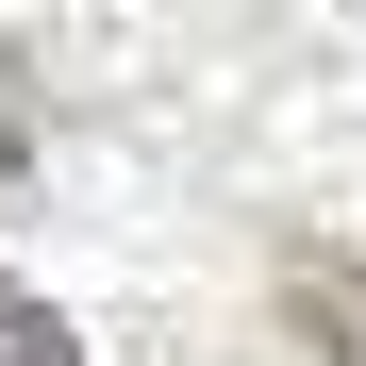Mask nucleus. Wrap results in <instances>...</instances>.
I'll return each instance as SVG.
<instances>
[{"mask_svg": "<svg viewBox=\"0 0 366 366\" xmlns=\"http://www.w3.org/2000/svg\"><path fill=\"white\" fill-rule=\"evenodd\" d=\"M283 317H300L317 366H366V267L350 250H283Z\"/></svg>", "mask_w": 366, "mask_h": 366, "instance_id": "obj_1", "label": "nucleus"}, {"mask_svg": "<svg viewBox=\"0 0 366 366\" xmlns=\"http://www.w3.org/2000/svg\"><path fill=\"white\" fill-rule=\"evenodd\" d=\"M0 183H17V117H0Z\"/></svg>", "mask_w": 366, "mask_h": 366, "instance_id": "obj_3", "label": "nucleus"}, {"mask_svg": "<svg viewBox=\"0 0 366 366\" xmlns=\"http://www.w3.org/2000/svg\"><path fill=\"white\" fill-rule=\"evenodd\" d=\"M0 366H84V333L50 317V300H17V283H0Z\"/></svg>", "mask_w": 366, "mask_h": 366, "instance_id": "obj_2", "label": "nucleus"}]
</instances>
